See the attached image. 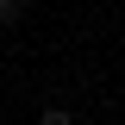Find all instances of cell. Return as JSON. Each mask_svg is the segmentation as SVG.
Returning <instances> with one entry per match:
<instances>
[{
	"label": "cell",
	"instance_id": "7a4b0ae2",
	"mask_svg": "<svg viewBox=\"0 0 125 125\" xmlns=\"http://www.w3.org/2000/svg\"><path fill=\"white\" fill-rule=\"evenodd\" d=\"M19 19H25V0H0V31H13Z\"/></svg>",
	"mask_w": 125,
	"mask_h": 125
},
{
	"label": "cell",
	"instance_id": "6da1fadb",
	"mask_svg": "<svg viewBox=\"0 0 125 125\" xmlns=\"http://www.w3.org/2000/svg\"><path fill=\"white\" fill-rule=\"evenodd\" d=\"M38 125H75V113L62 106V100H50V106H38Z\"/></svg>",
	"mask_w": 125,
	"mask_h": 125
}]
</instances>
